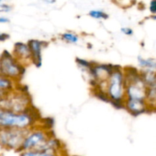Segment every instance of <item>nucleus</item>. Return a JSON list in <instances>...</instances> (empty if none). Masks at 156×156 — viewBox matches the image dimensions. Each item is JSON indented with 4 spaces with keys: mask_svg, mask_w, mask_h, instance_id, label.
<instances>
[{
    "mask_svg": "<svg viewBox=\"0 0 156 156\" xmlns=\"http://www.w3.org/2000/svg\"><path fill=\"white\" fill-rule=\"evenodd\" d=\"M15 113L0 108V129H30L34 127L37 121L35 114L30 112Z\"/></svg>",
    "mask_w": 156,
    "mask_h": 156,
    "instance_id": "nucleus-1",
    "label": "nucleus"
},
{
    "mask_svg": "<svg viewBox=\"0 0 156 156\" xmlns=\"http://www.w3.org/2000/svg\"><path fill=\"white\" fill-rule=\"evenodd\" d=\"M106 92L113 106L116 108H124V75L119 66H114V71L108 79Z\"/></svg>",
    "mask_w": 156,
    "mask_h": 156,
    "instance_id": "nucleus-2",
    "label": "nucleus"
},
{
    "mask_svg": "<svg viewBox=\"0 0 156 156\" xmlns=\"http://www.w3.org/2000/svg\"><path fill=\"white\" fill-rule=\"evenodd\" d=\"M30 108V98L24 91H10L5 98L0 100V108L15 113H24Z\"/></svg>",
    "mask_w": 156,
    "mask_h": 156,
    "instance_id": "nucleus-3",
    "label": "nucleus"
},
{
    "mask_svg": "<svg viewBox=\"0 0 156 156\" xmlns=\"http://www.w3.org/2000/svg\"><path fill=\"white\" fill-rule=\"evenodd\" d=\"M0 74L7 79L14 81L19 80L24 76L25 69L7 50H5L0 56Z\"/></svg>",
    "mask_w": 156,
    "mask_h": 156,
    "instance_id": "nucleus-4",
    "label": "nucleus"
},
{
    "mask_svg": "<svg viewBox=\"0 0 156 156\" xmlns=\"http://www.w3.org/2000/svg\"><path fill=\"white\" fill-rule=\"evenodd\" d=\"M30 129H0V146L5 149L18 151Z\"/></svg>",
    "mask_w": 156,
    "mask_h": 156,
    "instance_id": "nucleus-5",
    "label": "nucleus"
},
{
    "mask_svg": "<svg viewBox=\"0 0 156 156\" xmlns=\"http://www.w3.org/2000/svg\"><path fill=\"white\" fill-rule=\"evenodd\" d=\"M52 136L47 129L41 128H32L24 138L21 147L18 151L24 152L30 150H38Z\"/></svg>",
    "mask_w": 156,
    "mask_h": 156,
    "instance_id": "nucleus-6",
    "label": "nucleus"
},
{
    "mask_svg": "<svg viewBox=\"0 0 156 156\" xmlns=\"http://www.w3.org/2000/svg\"><path fill=\"white\" fill-rule=\"evenodd\" d=\"M114 66L111 64H98L94 62L92 66L88 70L92 77V80L98 84L108 81L114 71Z\"/></svg>",
    "mask_w": 156,
    "mask_h": 156,
    "instance_id": "nucleus-7",
    "label": "nucleus"
},
{
    "mask_svg": "<svg viewBox=\"0 0 156 156\" xmlns=\"http://www.w3.org/2000/svg\"><path fill=\"white\" fill-rule=\"evenodd\" d=\"M12 56L23 66L32 62L30 49L27 44L24 43L17 42L15 44Z\"/></svg>",
    "mask_w": 156,
    "mask_h": 156,
    "instance_id": "nucleus-8",
    "label": "nucleus"
},
{
    "mask_svg": "<svg viewBox=\"0 0 156 156\" xmlns=\"http://www.w3.org/2000/svg\"><path fill=\"white\" fill-rule=\"evenodd\" d=\"M27 44L29 47L31 54L32 63L39 68L42 66V50L47 45V42H44L38 40H30Z\"/></svg>",
    "mask_w": 156,
    "mask_h": 156,
    "instance_id": "nucleus-9",
    "label": "nucleus"
},
{
    "mask_svg": "<svg viewBox=\"0 0 156 156\" xmlns=\"http://www.w3.org/2000/svg\"><path fill=\"white\" fill-rule=\"evenodd\" d=\"M124 108L129 114L135 117L149 111V106L146 100L125 99Z\"/></svg>",
    "mask_w": 156,
    "mask_h": 156,
    "instance_id": "nucleus-10",
    "label": "nucleus"
},
{
    "mask_svg": "<svg viewBox=\"0 0 156 156\" xmlns=\"http://www.w3.org/2000/svg\"><path fill=\"white\" fill-rule=\"evenodd\" d=\"M140 76L143 82L146 85V88L149 87H156L155 83V71L143 69L140 72Z\"/></svg>",
    "mask_w": 156,
    "mask_h": 156,
    "instance_id": "nucleus-11",
    "label": "nucleus"
},
{
    "mask_svg": "<svg viewBox=\"0 0 156 156\" xmlns=\"http://www.w3.org/2000/svg\"><path fill=\"white\" fill-rule=\"evenodd\" d=\"M139 64L140 66L144 70H150V71H155L156 62L155 59L153 58H149V59H144L141 56L137 57Z\"/></svg>",
    "mask_w": 156,
    "mask_h": 156,
    "instance_id": "nucleus-12",
    "label": "nucleus"
},
{
    "mask_svg": "<svg viewBox=\"0 0 156 156\" xmlns=\"http://www.w3.org/2000/svg\"><path fill=\"white\" fill-rule=\"evenodd\" d=\"M15 82L7 79L0 74V90L6 91H12L15 86Z\"/></svg>",
    "mask_w": 156,
    "mask_h": 156,
    "instance_id": "nucleus-13",
    "label": "nucleus"
},
{
    "mask_svg": "<svg viewBox=\"0 0 156 156\" xmlns=\"http://www.w3.org/2000/svg\"><path fill=\"white\" fill-rule=\"evenodd\" d=\"M61 37L63 41L71 43V44H76L79 41V36L73 32H66V33L62 34Z\"/></svg>",
    "mask_w": 156,
    "mask_h": 156,
    "instance_id": "nucleus-14",
    "label": "nucleus"
},
{
    "mask_svg": "<svg viewBox=\"0 0 156 156\" xmlns=\"http://www.w3.org/2000/svg\"><path fill=\"white\" fill-rule=\"evenodd\" d=\"M89 15L93 18L95 19H107L108 18V15L105 13L104 11L98 10V9H94L89 12Z\"/></svg>",
    "mask_w": 156,
    "mask_h": 156,
    "instance_id": "nucleus-15",
    "label": "nucleus"
},
{
    "mask_svg": "<svg viewBox=\"0 0 156 156\" xmlns=\"http://www.w3.org/2000/svg\"><path fill=\"white\" fill-rule=\"evenodd\" d=\"M76 62L79 64V66L80 67L88 70L91 66H92V65L94 64V62H89V61H87V60H85V59H79V58H77V59H76Z\"/></svg>",
    "mask_w": 156,
    "mask_h": 156,
    "instance_id": "nucleus-16",
    "label": "nucleus"
},
{
    "mask_svg": "<svg viewBox=\"0 0 156 156\" xmlns=\"http://www.w3.org/2000/svg\"><path fill=\"white\" fill-rule=\"evenodd\" d=\"M39 152L34 150H30V151H24L22 152L21 154V156H38Z\"/></svg>",
    "mask_w": 156,
    "mask_h": 156,
    "instance_id": "nucleus-17",
    "label": "nucleus"
},
{
    "mask_svg": "<svg viewBox=\"0 0 156 156\" xmlns=\"http://www.w3.org/2000/svg\"><path fill=\"white\" fill-rule=\"evenodd\" d=\"M120 30H121L122 33L124 34L125 35H127V36H132V35L133 34V29L130 28V27H122V28L120 29Z\"/></svg>",
    "mask_w": 156,
    "mask_h": 156,
    "instance_id": "nucleus-18",
    "label": "nucleus"
},
{
    "mask_svg": "<svg viewBox=\"0 0 156 156\" xmlns=\"http://www.w3.org/2000/svg\"><path fill=\"white\" fill-rule=\"evenodd\" d=\"M12 10V6L9 5L5 4V3L2 2L0 4V12H10Z\"/></svg>",
    "mask_w": 156,
    "mask_h": 156,
    "instance_id": "nucleus-19",
    "label": "nucleus"
},
{
    "mask_svg": "<svg viewBox=\"0 0 156 156\" xmlns=\"http://www.w3.org/2000/svg\"><path fill=\"white\" fill-rule=\"evenodd\" d=\"M38 156H59V155H58L57 152H39V153H38Z\"/></svg>",
    "mask_w": 156,
    "mask_h": 156,
    "instance_id": "nucleus-20",
    "label": "nucleus"
},
{
    "mask_svg": "<svg viewBox=\"0 0 156 156\" xmlns=\"http://www.w3.org/2000/svg\"><path fill=\"white\" fill-rule=\"evenodd\" d=\"M149 10L152 12L153 15H155L156 12V2L155 0H152L151 1L150 4H149Z\"/></svg>",
    "mask_w": 156,
    "mask_h": 156,
    "instance_id": "nucleus-21",
    "label": "nucleus"
},
{
    "mask_svg": "<svg viewBox=\"0 0 156 156\" xmlns=\"http://www.w3.org/2000/svg\"><path fill=\"white\" fill-rule=\"evenodd\" d=\"M10 91H2V90H0V100L3 99L4 98H5L6 96L9 94V93Z\"/></svg>",
    "mask_w": 156,
    "mask_h": 156,
    "instance_id": "nucleus-22",
    "label": "nucleus"
},
{
    "mask_svg": "<svg viewBox=\"0 0 156 156\" xmlns=\"http://www.w3.org/2000/svg\"><path fill=\"white\" fill-rule=\"evenodd\" d=\"M9 37V35L7 34L0 33V41H4Z\"/></svg>",
    "mask_w": 156,
    "mask_h": 156,
    "instance_id": "nucleus-23",
    "label": "nucleus"
},
{
    "mask_svg": "<svg viewBox=\"0 0 156 156\" xmlns=\"http://www.w3.org/2000/svg\"><path fill=\"white\" fill-rule=\"evenodd\" d=\"M9 22V19L6 17H0V23H8Z\"/></svg>",
    "mask_w": 156,
    "mask_h": 156,
    "instance_id": "nucleus-24",
    "label": "nucleus"
},
{
    "mask_svg": "<svg viewBox=\"0 0 156 156\" xmlns=\"http://www.w3.org/2000/svg\"><path fill=\"white\" fill-rule=\"evenodd\" d=\"M0 69H1V64H0Z\"/></svg>",
    "mask_w": 156,
    "mask_h": 156,
    "instance_id": "nucleus-25",
    "label": "nucleus"
}]
</instances>
